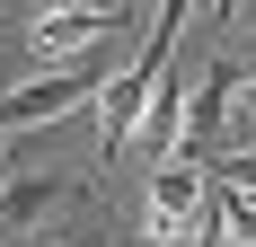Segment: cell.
Listing matches in <instances>:
<instances>
[{"label":"cell","instance_id":"obj_1","mask_svg":"<svg viewBox=\"0 0 256 247\" xmlns=\"http://www.w3.org/2000/svg\"><path fill=\"white\" fill-rule=\"evenodd\" d=\"M115 26H124V9L106 18V9H88V0H53V9L26 18V53H36V71H62V62H80V53H98Z\"/></svg>","mask_w":256,"mask_h":247},{"label":"cell","instance_id":"obj_2","mask_svg":"<svg viewBox=\"0 0 256 247\" xmlns=\"http://www.w3.org/2000/svg\"><path fill=\"white\" fill-rule=\"evenodd\" d=\"M88 98H98V62L80 53V62H62V71H44V80H26V88H9V98H0V142H9V132H26V124L80 115Z\"/></svg>","mask_w":256,"mask_h":247},{"label":"cell","instance_id":"obj_3","mask_svg":"<svg viewBox=\"0 0 256 247\" xmlns=\"http://www.w3.org/2000/svg\"><path fill=\"white\" fill-rule=\"evenodd\" d=\"M80 194V176H53V168H9L0 176V247L26 238V230L44 221V212H62V203Z\"/></svg>","mask_w":256,"mask_h":247},{"label":"cell","instance_id":"obj_4","mask_svg":"<svg viewBox=\"0 0 256 247\" xmlns=\"http://www.w3.org/2000/svg\"><path fill=\"white\" fill-rule=\"evenodd\" d=\"M204 176H212V168H204V159H186V150L150 168V238H159V247H168V238H186V221H194V203L212 194Z\"/></svg>","mask_w":256,"mask_h":247},{"label":"cell","instance_id":"obj_5","mask_svg":"<svg viewBox=\"0 0 256 247\" xmlns=\"http://www.w3.org/2000/svg\"><path fill=\"white\" fill-rule=\"evenodd\" d=\"M230 98H238V62H212L186 98V159H204L221 132H230Z\"/></svg>","mask_w":256,"mask_h":247},{"label":"cell","instance_id":"obj_6","mask_svg":"<svg viewBox=\"0 0 256 247\" xmlns=\"http://www.w3.org/2000/svg\"><path fill=\"white\" fill-rule=\"evenodd\" d=\"M230 150H256V80H238L230 98Z\"/></svg>","mask_w":256,"mask_h":247},{"label":"cell","instance_id":"obj_7","mask_svg":"<svg viewBox=\"0 0 256 247\" xmlns=\"http://www.w3.org/2000/svg\"><path fill=\"white\" fill-rule=\"evenodd\" d=\"M212 18H221V26H230V18H238V0H212Z\"/></svg>","mask_w":256,"mask_h":247},{"label":"cell","instance_id":"obj_8","mask_svg":"<svg viewBox=\"0 0 256 247\" xmlns=\"http://www.w3.org/2000/svg\"><path fill=\"white\" fill-rule=\"evenodd\" d=\"M62 247H88V238H62Z\"/></svg>","mask_w":256,"mask_h":247}]
</instances>
